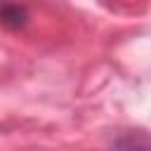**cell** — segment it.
<instances>
[{
	"label": "cell",
	"mask_w": 151,
	"mask_h": 151,
	"mask_svg": "<svg viewBox=\"0 0 151 151\" xmlns=\"http://www.w3.org/2000/svg\"><path fill=\"white\" fill-rule=\"evenodd\" d=\"M28 24V9L21 2H12L5 0L0 2V26H5L7 31H21Z\"/></svg>",
	"instance_id": "6da1fadb"
},
{
	"label": "cell",
	"mask_w": 151,
	"mask_h": 151,
	"mask_svg": "<svg viewBox=\"0 0 151 151\" xmlns=\"http://www.w3.org/2000/svg\"><path fill=\"white\" fill-rule=\"evenodd\" d=\"M116 151H149V139L142 130L130 132L116 142Z\"/></svg>",
	"instance_id": "7a4b0ae2"
}]
</instances>
